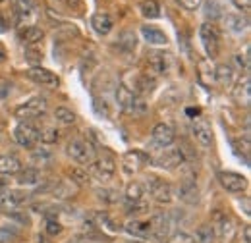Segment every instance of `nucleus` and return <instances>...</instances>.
I'll return each instance as SVG.
<instances>
[{
	"mask_svg": "<svg viewBox=\"0 0 251 243\" xmlns=\"http://www.w3.org/2000/svg\"><path fill=\"white\" fill-rule=\"evenodd\" d=\"M184 162V151L182 149H168V151H162L155 158V164L160 166V168H178L180 164Z\"/></svg>",
	"mask_w": 251,
	"mask_h": 243,
	"instance_id": "nucleus-16",
	"label": "nucleus"
},
{
	"mask_svg": "<svg viewBox=\"0 0 251 243\" xmlns=\"http://www.w3.org/2000/svg\"><path fill=\"white\" fill-rule=\"evenodd\" d=\"M66 151L79 164H91L95 160V147L85 139H72L66 145Z\"/></svg>",
	"mask_w": 251,
	"mask_h": 243,
	"instance_id": "nucleus-3",
	"label": "nucleus"
},
{
	"mask_svg": "<svg viewBox=\"0 0 251 243\" xmlns=\"http://www.w3.org/2000/svg\"><path fill=\"white\" fill-rule=\"evenodd\" d=\"M118 47L126 50V52H131V50H135V47H137V35L133 33V31H122L120 33V37H118Z\"/></svg>",
	"mask_w": 251,
	"mask_h": 243,
	"instance_id": "nucleus-30",
	"label": "nucleus"
},
{
	"mask_svg": "<svg viewBox=\"0 0 251 243\" xmlns=\"http://www.w3.org/2000/svg\"><path fill=\"white\" fill-rule=\"evenodd\" d=\"M20 170H22V162H20L18 156H14V154L0 156V174L12 176V174H18Z\"/></svg>",
	"mask_w": 251,
	"mask_h": 243,
	"instance_id": "nucleus-21",
	"label": "nucleus"
},
{
	"mask_svg": "<svg viewBox=\"0 0 251 243\" xmlns=\"http://www.w3.org/2000/svg\"><path fill=\"white\" fill-rule=\"evenodd\" d=\"M197 70H199V81L205 85V87H211L215 85V68L211 60H199L197 62Z\"/></svg>",
	"mask_w": 251,
	"mask_h": 243,
	"instance_id": "nucleus-20",
	"label": "nucleus"
},
{
	"mask_svg": "<svg viewBox=\"0 0 251 243\" xmlns=\"http://www.w3.org/2000/svg\"><path fill=\"white\" fill-rule=\"evenodd\" d=\"M62 2L72 10H79L81 8V0H62Z\"/></svg>",
	"mask_w": 251,
	"mask_h": 243,
	"instance_id": "nucleus-47",
	"label": "nucleus"
},
{
	"mask_svg": "<svg viewBox=\"0 0 251 243\" xmlns=\"http://www.w3.org/2000/svg\"><path fill=\"white\" fill-rule=\"evenodd\" d=\"M27 75H29L31 81L39 83V85H47V87H58V83H60L56 73H52L50 70H45L41 66H33L31 70L27 72Z\"/></svg>",
	"mask_w": 251,
	"mask_h": 243,
	"instance_id": "nucleus-15",
	"label": "nucleus"
},
{
	"mask_svg": "<svg viewBox=\"0 0 251 243\" xmlns=\"http://www.w3.org/2000/svg\"><path fill=\"white\" fill-rule=\"evenodd\" d=\"M14 240H18V228L0 226V243H12Z\"/></svg>",
	"mask_w": 251,
	"mask_h": 243,
	"instance_id": "nucleus-39",
	"label": "nucleus"
},
{
	"mask_svg": "<svg viewBox=\"0 0 251 243\" xmlns=\"http://www.w3.org/2000/svg\"><path fill=\"white\" fill-rule=\"evenodd\" d=\"M37 243H50L45 236H37Z\"/></svg>",
	"mask_w": 251,
	"mask_h": 243,
	"instance_id": "nucleus-52",
	"label": "nucleus"
},
{
	"mask_svg": "<svg viewBox=\"0 0 251 243\" xmlns=\"http://www.w3.org/2000/svg\"><path fill=\"white\" fill-rule=\"evenodd\" d=\"M145 189L151 193V197L157 203H170L172 201V187H170V183L164 182V180L153 178L151 182L145 185Z\"/></svg>",
	"mask_w": 251,
	"mask_h": 243,
	"instance_id": "nucleus-10",
	"label": "nucleus"
},
{
	"mask_svg": "<svg viewBox=\"0 0 251 243\" xmlns=\"http://www.w3.org/2000/svg\"><path fill=\"white\" fill-rule=\"evenodd\" d=\"M205 16L209 20H219V18H222V6H220L217 0H207V4H205Z\"/></svg>",
	"mask_w": 251,
	"mask_h": 243,
	"instance_id": "nucleus-37",
	"label": "nucleus"
},
{
	"mask_svg": "<svg viewBox=\"0 0 251 243\" xmlns=\"http://www.w3.org/2000/svg\"><path fill=\"white\" fill-rule=\"evenodd\" d=\"M234 2H236L240 8H244V10H248V8H250V0H234Z\"/></svg>",
	"mask_w": 251,
	"mask_h": 243,
	"instance_id": "nucleus-50",
	"label": "nucleus"
},
{
	"mask_svg": "<svg viewBox=\"0 0 251 243\" xmlns=\"http://www.w3.org/2000/svg\"><path fill=\"white\" fill-rule=\"evenodd\" d=\"M147 162H149V156L141 151H127L124 154V158H122L126 174H135V172H139Z\"/></svg>",
	"mask_w": 251,
	"mask_h": 243,
	"instance_id": "nucleus-14",
	"label": "nucleus"
},
{
	"mask_svg": "<svg viewBox=\"0 0 251 243\" xmlns=\"http://www.w3.org/2000/svg\"><path fill=\"white\" fill-rule=\"evenodd\" d=\"M50 191H52V195H54L56 199H70V197L75 195L77 185L72 182H54Z\"/></svg>",
	"mask_w": 251,
	"mask_h": 243,
	"instance_id": "nucleus-26",
	"label": "nucleus"
},
{
	"mask_svg": "<svg viewBox=\"0 0 251 243\" xmlns=\"http://www.w3.org/2000/svg\"><path fill=\"white\" fill-rule=\"evenodd\" d=\"M215 81L222 87H230L234 81V70L228 64H220L219 68H215Z\"/></svg>",
	"mask_w": 251,
	"mask_h": 243,
	"instance_id": "nucleus-27",
	"label": "nucleus"
},
{
	"mask_svg": "<svg viewBox=\"0 0 251 243\" xmlns=\"http://www.w3.org/2000/svg\"><path fill=\"white\" fill-rule=\"evenodd\" d=\"M91 25L99 35H108L112 31V18L104 12H99L91 18Z\"/></svg>",
	"mask_w": 251,
	"mask_h": 243,
	"instance_id": "nucleus-22",
	"label": "nucleus"
},
{
	"mask_svg": "<svg viewBox=\"0 0 251 243\" xmlns=\"http://www.w3.org/2000/svg\"><path fill=\"white\" fill-rule=\"evenodd\" d=\"M6 29V22L2 20V16H0V31H4Z\"/></svg>",
	"mask_w": 251,
	"mask_h": 243,
	"instance_id": "nucleus-53",
	"label": "nucleus"
},
{
	"mask_svg": "<svg viewBox=\"0 0 251 243\" xmlns=\"http://www.w3.org/2000/svg\"><path fill=\"white\" fill-rule=\"evenodd\" d=\"M172 70V56L168 52H162V50H155V52H149L147 56V73L151 79H157L160 75H168Z\"/></svg>",
	"mask_w": 251,
	"mask_h": 243,
	"instance_id": "nucleus-1",
	"label": "nucleus"
},
{
	"mask_svg": "<svg viewBox=\"0 0 251 243\" xmlns=\"http://www.w3.org/2000/svg\"><path fill=\"white\" fill-rule=\"evenodd\" d=\"M219 182L230 193H240V191H244L248 187V180L242 174H236V172H220Z\"/></svg>",
	"mask_w": 251,
	"mask_h": 243,
	"instance_id": "nucleus-12",
	"label": "nucleus"
},
{
	"mask_svg": "<svg viewBox=\"0 0 251 243\" xmlns=\"http://www.w3.org/2000/svg\"><path fill=\"white\" fill-rule=\"evenodd\" d=\"M47 112V98L45 97H33L27 102L20 104L16 108V116L22 120H31V118H39Z\"/></svg>",
	"mask_w": 251,
	"mask_h": 243,
	"instance_id": "nucleus-6",
	"label": "nucleus"
},
{
	"mask_svg": "<svg viewBox=\"0 0 251 243\" xmlns=\"http://www.w3.org/2000/svg\"><path fill=\"white\" fill-rule=\"evenodd\" d=\"M14 137L18 141V145H22L25 149H33L39 141V129L31 123H27V122H22V123H18V127L14 131Z\"/></svg>",
	"mask_w": 251,
	"mask_h": 243,
	"instance_id": "nucleus-8",
	"label": "nucleus"
},
{
	"mask_svg": "<svg viewBox=\"0 0 251 243\" xmlns=\"http://www.w3.org/2000/svg\"><path fill=\"white\" fill-rule=\"evenodd\" d=\"M6 60V49L0 45V62H4Z\"/></svg>",
	"mask_w": 251,
	"mask_h": 243,
	"instance_id": "nucleus-51",
	"label": "nucleus"
},
{
	"mask_svg": "<svg viewBox=\"0 0 251 243\" xmlns=\"http://www.w3.org/2000/svg\"><path fill=\"white\" fill-rule=\"evenodd\" d=\"M224 22H226V27L230 31H234V33H242L248 27V20L242 18L240 14H230V16H226Z\"/></svg>",
	"mask_w": 251,
	"mask_h": 243,
	"instance_id": "nucleus-33",
	"label": "nucleus"
},
{
	"mask_svg": "<svg viewBox=\"0 0 251 243\" xmlns=\"http://www.w3.org/2000/svg\"><path fill=\"white\" fill-rule=\"evenodd\" d=\"M244 242L251 243V230H250V226H246V228H244Z\"/></svg>",
	"mask_w": 251,
	"mask_h": 243,
	"instance_id": "nucleus-49",
	"label": "nucleus"
},
{
	"mask_svg": "<svg viewBox=\"0 0 251 243\" xmlns=\"http://www.w3.org/2000/svg\"><path fill=\"white\" fill-rule=\"evenodd\" d=\"M25 60L31 62V64H41V60H43V50L39 47H35V45H27V49H25Z\"/></svg>",
	"mask_w": 251,
	"mask_h": 243,
	"instance_id": "nucleus-41",
	"label": "nucleus"
},
{
	"mask_svg": "<svg viewBox=\"0 0 251 243\" xmlns=\"http://www.w3.org/2000/svg\"><path fill=\"white\" fill-rule=\"evenodd\" d=\"M141 35H143V39H145L149 45H166V43H168L166 35L160 29H157V27H153V25L141 27Z\"/></svg>",
	"mask_w": 251,
	"mask_h": 243,
	"instance_id": "nucleus-25",
	"label": "nucleus"
},
{
	"mask_svg": "<svg viewBox=\"0 0 251 243\" xmlns=\"http://www.w3.org/2000/svg\"><path fill=\"white\" fill-rule=\"evenodd\" d=\"M2 129H4V122L0 120V131H2Z\"/></svg>",
	"mask_w": 251,
	"mask_h": 243,
	"instance_id": "nucleus-54",
	"label": "nucleus"
},
{
	"mask_svg": "<svg viewBox=\"0 0 251 243\" xmlns=\"http://www.w3.org/2000/svg\"><path fill=\"white\" fill-rule=\"evenodd\" d=\"M45 234L47 236H60L62 234V224L56 222V218H47V222H45Z\"/></svg>",
	"mask_w": 251,
	"mask_h": 243,
	"instance_id": "nucleus-42",
	"label": "nucleus"
},
{
	"mask_svg": "<svg viewBox=\"0 0 251 243\" xmlns=\"http://www.w3.org/2000/svg\"><path fill=\"white\" fill-rule=\"evenodd\" d=\"M27 193L22 191V189H2L0 191V211H14L18 209L20 205H24L27 201Z\"/></svg>",
	"mask_w": 251,
	"mask_h": 243,
	"instance_id": "nucleus-9",
	"label": "nucleus"
},
{
	"mask_svg": "<svg viewBox=\"0 0 251 243\" xmlns=\"http://www.w3.org/2000/svg\"><path fill=\"white\" fill-rule=\"evenodd\" d=\"M43 29L41 27H35V25H22L20 27V39L25 43V45H37L41 39H43Z\"/></svg>",
	"mask_w": 251,
	"mask_h": 243,
	"instance_id": "nucleus-23",
	"label": "nucleus"
},
{
	"mask_svg": "<svg viewBox=\"0 0 251 243\" xmlns=\"http://www.w3.org/2000/svg\"><path fill=\"white\" fill-rule=\"evenodd\" d=\"M97 197L100 199V201H104V203H116L118 201V191H114V189H97Z\"/></svg>",
	"mask_w": 251,
	"mask_h": 243,
	"instance_id": "nucleus-43",
	"label": "nucleus"
},
{
	"mask_svg": "<svg viewBox=\"0 0 251 243\" xmlns=\"http://www.w3.org/2000/svg\"><path fill=\"white\" fill-rule=\"evenodd\" d=\"M18 183L20 185H37L41 183V172L37 168H25V170H20L18 172Z\"/></svg>",
	"mask_w": 251,
	"mask_h": 243,
	"instance_id": "nucleus-29",
	"label": "nucleus"
},
{
	"mask_svg": "<svg viewBox=\"0 0 251 243\" xmlns=\"http://www.w3.org/2000/svg\"><path fill=\"white\" fill-rule=\"evenodd\" d=\"M211 228H213V234H215V238L219 242L228 243L232 240V236H234V222H232V218L228 214L220 213V211H217L215 216H213Z\"/></svg>",
	"mask_w": 251,
	"mask_h": 243,
	"instance_id": "nucleus-7",
	"label": "nucleus"
},
{
	"mask_svg": "<svg viewBox=\"0 0 251 243\" xmlns=\"http://www.w3.org/2000/svg\"><path fill=\"white\" fill-rule=\"evenodd\" d=\"M0 2H2V0H0Z\"/></svg>",
	"mask_w": 251,
	"mask_h": 243,
	"instance_id": "nucleus-56",
	"label": "nucleus"
},
{
	"mask_svg": "<svg viewBox=\"0 0 251 243\" xmlns=\"http://www.w3.org/2000/svg\"><path fill=\"white\" fill-rule=\"evenodd\" d=\"M191 131H193V137L203 145V147H209L213 143V129H211V123L203 118H197L191 123Z\"/></svg>",
	"mask_w": 251,
	"mask_h": 243,
	"instance_id": "nucleus-17",
	"label": "nucleus"
},
{
	"mask_svg": "<svg viewBox=\"0 0 251 243\" xmlns=\"http://www.w3.org/2000/svg\"><path fill=\"white\" fill-rule=\"evenodd\" d=\"M129 243H141V242H129Z\"/></svg>",
	"mask_w": 251,
	"mask_h": 243,
	"instance_id": "nucleus-55",
	"label": "nucleus"
},
{
	"mask_svg": "<svg viewBox=\"0 0 251 243\" xmlns=\"http://www.w3.org/2000/svg\"><path fill=\"white\" fill-rule=\"evenodd\" d=\"M149 211V203L145 199L141 201H127V207H126V213L131 214V216H139V214H145Z\"/></svg>",
	"mask_w": 251,
	"mask_h": 243,
	"instance_id": "nucleus-35",
	"label": "nucleus"
},
{
	"mask_svg": "<svg viewBox=\"0 0 251 243\" xmlns=\"http://www.w3.org/2000/svg\"><path fill=\"white\" fill-rule=\"evenodd\" d=\"M174 139H176V131H174L168 123H157V125L153 127V141H155L157 145H160V147L172 145Z\"/></svg>",
	"mask_w": 251,
	"mask_h": 243,
	"instance_id": "nucleus-19",
	"label": "nucleus"
},
{
	"mask_svg": "<svg viewBox=\"0 0 251 243\" xmlns=\"http://www.w3.org/2000/svg\"><path fill=\"white\" fill-rule=\"evenodd\" d=\"M139 10H141V16L147 20H157L160 16V6H158L157 0H143Z\"/></svg>",
	"mask_w": 251,
	"mask_h": 243,
	"instance_id": "nucleus-31",
	"label": "nucleus"
},
{
	"mask_svg": "<svg viewBox=\"0 0 251 243\" xmlns=\"http://www.w3.org/2000/svg\"><path fill=\"white\" fill-rule=\"evenodd\" d=\"M145 193H147V189H145L143 183L131 182L127 185V189H126V199H127V201H141V199L145 197Z\"/></svg>",
	"mask_w": 251,
	"mask_h": 243,
	"instance_id": "nucleus-32",
	"label": "nucleus"
},
{
	"mask_svg": "<svg viewBox=\"0 0 251 243\" xmlns=\"http://www.w3.org/2000/svg\"><path fill=\"white\" fill-rule=\"evenodd\" d=\"M232 97H234V100L240 104V106H244V108H250L251 104V77L246 73L244 77H240L238 79V83H236V87H234V91H232Z\"/></svg>",
	"mask_w": 251,
	"mask_h": 243,
	"instance_id": "nucleus-13",
	"label": "nucleus"
},
{
	"mask_svg": "<svg viewBox=\"0 0 251 243\" xmlns=\"http://www.w3.org/2000/svg\"><path fill=\"white\" fill-rule=\"evenodd\" d=\"M213 238H215V234H213V228H211L209 224H203V226H199V230H197V236H195L197 243H211V242H213Z\"/></svg>",
	"mask_w": 251,
	"mask_h": 243,
	"instance_id": "nucleus-38",
	"label": "nucleus"
},
{
	"mask_svg": "<svg viewBox=\"0 0 251 243\" xmlns=\"http://www.w3.org/2000/svg\"><path fill=\"white\" fill-rule=\"evenodd\" d=\"M54 118H56V122H60L62 125H72L75 122V114L70 108H66V106H58L56 112H54Z\"/></svg>",
	"mask_w": 251,
	"mask_h": 243,
	"instance_id": "nucleus-36",
	"label": "nucleus"
},
{
	"mask_svg": "<svg viewBox=\"0 0 251 243\" xmlns=\"http://www.w3.org/2000/svg\"><path fill=\"white\" fill-rule=\"evenodd\" d=\"M199 37H201V43H203V49H205L207 56H209L211 60L217 58L220 50L219 29H217L213 24H205V25H201V29H199Z\"/></svg>",
	"mask_w": 251,
	"mask_h": 243,
	"instance_id": "nucleus-5",
	"label": "nucleus"
},
{
	"mask_svg": "<svg viewBox=\"0 0 251 243\" xmlns=\"http://www.w3.org/2000/svg\"><path fill=\"white\" fill-rule=\"evenodd\" d=\"M168 243H197V240L186 232H176L174 236L168 238Z\"/></svg>",
	"mask_w": 251,
	"mask_h": 243,
	"instance_id": "nucleus-44",
	"label": "nucleus"
},
{
	"mask_svg": "<svg viewBox=\"0 0 251 243\" xmlns=\"http://www.w3.org/2000/svg\"><path fill=\"white\" fill-rule=\"evenodd\" d=\"M172 230V218L170 214H157L153 220H151V234L158 238V240H164Z\"/></svg>",
	"mask_w": 251,
	"mask_h": 243,
	"instance_id": "nucleus-18",
	"label": "nucleus"
},
{
	"mask_svg": "<svg viewBox=\"0 0 251 243\" xmlns=\"http://www.w3.org/2000/svg\"><path fill=\"white\" fill-rule=\"evenodd\" d=\"M12 10H14L16 16H18V24H20V27H22L24 24L29 25V22L37 16V14H35L37 8H35L33 0H12Z\"/></svg>",
	"mask_w": 251,
	"mask_h": 243,
	"instance_id": "nucleus-11",
	"label": "nucleus"
},
{
	"mask_svg": "<svg viewBox=\"0 0 251 243\" xmlns=\"http://www.w3.org/2000/svg\"><path fill=\"white\" fill-rule=\"evenodd\" d=\"M197 197H199V189L193 180H184L180 185V199L186 201V203H197Z\"/></svg>",
	"mask_w": 251,
	"mask_h": 243,
	"instance_id": "nucleus-28",
	"label": "nucleus"
},
{
	"mask_svg": "<svg viewBox=\"0 0 251 243\" xmlns=\"http://www.w3.org/2000/svg\"><path fill=\"white\" fill-rule=\"evenodd\" d=\"M95 112L99 114V116H110L108 114V106H106V102L104 100H100V98H95Z\"/></svg>",
	"mask_w": 251,
	"mask_h": 243,
	"instance_id": "nucleus-45",
	"label": "nucleus"
},
{
	"mask_svg": "<svg viewBox=\"0 0 251 243\" xmlns=\"http://www.w3.org/2000/svg\"><path fill=\"white\" fill-rule=\"evenodd\" d=\"M178 4L186 10H197L203 4V0H178Z\"/></svg>",
	"mask_w": 251,
	"mask_h": 243,
	"instance_id": "nucleus-46",
	"label": "nucleus"
},
{
	"mask_svg": "<svg viewBox=\"0 0 251 243\" xmlns=\"http://www.w3.org/2000/svg\"><path fill=\"white\" fill-rule=\"evenodd\" d=\"M68 243H89V236H74Z\"/></svg>",
	"mask_w": 251,
	"mask_h": 243,
	"instance_id": "nucleus-48",
	"label": "nucleus"
},
{
	"mask_svg": "<svg viewBox=\"0 0 251 243\" xmlns=\"http://www.w3.org/2000/svg\"><path fill=\"white\" fill-rule=\"evenodd\" d=\"M116 102H118L120 110L126 112V114H141V112L147 110L143 100L137 95H133L127 87H124V85H120L118 91H116Z\"/></svg>",
	"mask_w": 251,
	"mask_h": 243,
	"instance_id": "nucleus-2",
	"label": "nucleus"
},
{
	"mask_svg": "<svg viewBox=\"0 0 251 243\" xmlns=\"http://www.w3.org/2000/svg\"><path fill=\"white\" fill-rule=\"evenodd\" d=\"M89 172H91V176L97 178V180L108 182L116 174V160L110 154H102L100 158H95L93 162L89 164Z\"/></svg>",
	"mask_w": 251,
	"mask_h": 243,
	"instance_id": "nucleus-4",
	"label": "nucleus"
},
{
	"mask_svg": "<svg viewBox=\"0 0 251 243\" xmlns=\"http://www.w3.org/2000/svg\"><path fill=\"white\" fill-rule=\"evenodd\" d=\"M39 139L45 141V143H56L58 141L56 127H43V129H39Z\"/></svg>",
	"mask_w": 251,
	"mask_h": 243,
	"instance_id": "nucleus-40",
	"label": "nucleus"
},
{
	"mask_svg": "<svg viewBox=\"0 0 251 243\" xmlns=\"http://www.w3.org/2000/svg\"><path fill=\"white\" fill-rule=\"evenodd\" d=\"M126 230L133 236L147 238V236H151V220H131L126 224Z\"/></svg>",
	"mask_w": 251,
	"mask_h": 243,
	"instance_id": "nucleus-24",
	"label": "nucleus"
},
{
	"mask_svg": "<svg viewBox=\"0 0 251 243\" xmlns=\"http://www.w3.org/2000/svg\"><path fill=\"white\" fill-rule=\"evenodd\" d=\"M68 176H70V182L75 183V185H85V183H89V174H87V170H83V168H79V166L70 168V170H68Z\"/></svg>",
	"mask_w": 251,
	"mask_h": 243,
	"instance_id": "nucleus-34",
	"label": "nucleus"
}]
</instances>
